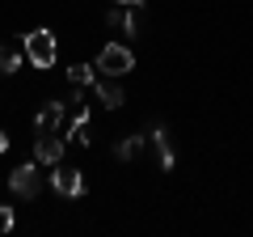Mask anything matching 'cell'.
Returning <instances> with one entry per match:
<instances>
[{
    "mask_svg": "<svg viewBox=\"0 0 253 237\" xmlns=\"http://www.w3.org/2000/svg\"><path fill=\"white\" fill-rule=\"evenodd\" d=\"M21 47H26V59L34 68H55V59H59V38H55L46 26L30 30V34L21 38Z\"/></svg>",
    "mask_w": 253,
    "mask_h": 237,
    "instance_id": "cell-1",
    "label": "cell"
},
{
    "mask_svg": "<svg viewBox=\"0 0 253 237\" xmlns=\"http://www.w3.org/2000/svg\"><path fill=\"white\" fill-rule=\"evenodd\" d=\"M131 68H135V55H131L126 43H106L97 51V72L101 76H126Z\"/></svg>",
    "mask_w": 253,
    "mask_h": 237,
    "instance_id": "cell-2",
    "label": "cell"
},
{
    "mask_svg": "<svg viewBox=\"0 0 253 237\" xmlns=\"http://www.w3.org/2000/svg\"><path fill=\"white\" fill-rule=\"evenodd\" d=\"M51 186L55 195H68V199H81L84 195V170H76V165H51Z\"/></svg>",
    "mask_w": 253,
    "mask_h": 237,
    "instance_id": "cell-3",
    "label": "cell"
},
{
    "mask_svg": "<svg viewBox=\"0 0 253 237\" xmlns=\"http://www.w3.org/2000/svg\"><path fill=\"white\" fill-rule=\"evenodd\" d=\"M9 186H13V195H21V199H34V195L42 191V174H38V165L34 161L17 165V170L9 174Z\"/></svg>",
    "mask_w": 253,
    "mask_h": 237,
    "instance_id": "cell-4",
    "label": "cell"
},
{
    "mask_svg": "<svg viewBox=\"0 0 253 237\" xmlns=\"http://www.w3.org/2000/svg\"><path fill=\"white\" fill-rule=\"evenodd\" d=\"M63 148H68V140H63L59 131H46V136L34 140V161L38 165H59L63 161Z\"/></svg>",
    "mask_w": 253,
    "mask_h": 237,
    "instance_id": "cell-5",
    "label": "cell"
},
{
    "mask_svg": "<svg viewBox=\"0 0 253 237\" xmlns=\"http://www.w3.org/2000/svg\"><path fill=\"white\" fill-rule=\"evenodd\" d=\"M93 93H97V102L106 110H118L126 102V93H123V85H118V76H97L93 81Z\"/></svg>",
    "mask_w": 253,
    "mask_h": 237,
    "instance_id": "cell-6",
    "label": "cell"
},
{
    "mask_svg": "<svg viewBox=\"0 0 253 237\" xmlns=\"http://www.w3.org/2000/svg\"><path fill=\"white\" fill-rule=\"evenodd\" d=\"M148 140L156 144V157H161V170H173V165H177V157H173V140H169V127H165V123H152Z\"/></svg>",
    "mask_w": 253,
    "mask_h": 237,
    "instance_id": "cell-7",
    "label": "cell"
},
{
    "mask_svg": "<svg viewBox=\"0 0 253 237\" xmlns=\"http://www.w3.org/2000/svg\"><path fill=\"white\" fill-rule=\"evenodd\" d=\"M63 127V102H46L34 118V136H46V131H59Z\"/></svg>",
    "mask_w": 253,
    "mask_h": 237,
    "instance_id": "cell-8",
    "label": "cell"
},
{
    "mask_svg": "<svg viewBox=\"0 0 253 237\" xmlns=\"http://www.w3.org/2000/svg\"><path fill=\"white\" fill-rule=\"evenodd\" d=\"M139 13L144 9H123V4H114L106 13V26H118V30H126V38H135L139 34Z\"/></svg>",
    "mask_w": 253,
    "mask_h": 237,
    "instance_id": "cell-9",
    "label": "cell"
},
{
    "mask_svg": "<svg viewBox=\"0 0 253 237\" xmlns=\"http://www.w3.org/2000/svg\"><path fill=\"white\" fill-rule=\"evenodd\" d=\"M68 140H72V144H81V148L93 144V115H89V106H76V118H72Z\"/></svg>",
    "mask_w": 253,
    "mask_h": 237,
    "instance_id": "cell-10",
    "label": "cell"
},
{
    "mask_svg": "<svg viewBox=\"0 0 253 237\" xmlns=\"http://www.w3.org/2000/svg\"><path fill=\"white\" fill-rule=\"evenodd\" d=\"M21 64H26V47H13V43H4V38H0V76L17 72Z\"/></svg>",
    "mask_w": 253,
    "mask_h": 237,
    "instance_id": "cell-11",
    "label": "cell"
},
{
    "mask_svg": "<svg viewBox=\"0 0 253 237\" xmlns=\"http://www.w3.org/2000/svg\"><path fill=\"white\" fill-rule=\"evenodd\" d=\"M139 148H144V136H123V140L114 144V157H118V161H135Z\"/></svg>",
    "mask_w": 253,
    "mask_h": 237,
    "instance_id": "cell-12",
    "label": "cell"
},
{
    "mask_svg": "<svg viewBox=\"0 0 253 237\" xmlns=\"http://www.w3.org/2000/svg\"><path fill=\"white\" fill-rule=\"evenodd\" d=\"M68 81H72V85H81V89H89V85L97 81V76H93V68H89V64H72V68H68Z\"/></svg>",
    "mask_w": 253,
    "mask_h": 237,
    "instance_id": "cell-13",
    "label": "cell"
},
{
    "mask_svg": "<svg viewBox=\"0 0 253 237\" xmlns=\"http://www.w3.org/2000/svg\"><path fill=\"white\" fill-rule=\"evenodd\" d=\"M13 225H17L13 208H4V203H0V233H13Z\"/></svg>",
    "mask_w": 253,
    "mask_h": 237,
    "instance_id": "cell-14",
    "label": "cell"
},
{
    "mask_svg": "<svg viewBox=\"0 0 253 237\" xmlns=\"http://www.w3.org/2000/svg\"><path fill=\"white\" fill-rule=\"evenodd\" d=\"M0 153H9V136H4V127H0Z\"/></svg>",
    "mask_w": 253,
    "mask_h": 237,
    "instance_id": "cell-15",
    "label": "cell"
}]
</instances>
